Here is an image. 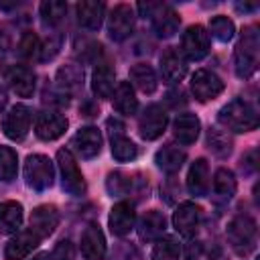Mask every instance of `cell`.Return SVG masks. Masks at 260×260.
<instances>
[{
	"label": "cell",
	"mask_w": 260,
	"mask_h": 260,
	"mask_svg": "<svg viewBox=\"0 0 260 260\" xmlns=\"http://www.w3.org/2000/svg\"><path fill=\"white\" fill-rule=\"evenodd\" d=\"M217 120L223 128H228L232 132H252L258 128V122H260L256 108L250 102L240 100V98L228 102L219 110Z\"/></svg>",
	"instance_id": "6da1fadb"
},
{
	"label": "cell",
	"mask_w": 260,
	"mask_h": 260,
	"mask_svg": "<svg viewBox=\"0 0 260 260\" xmlns=\"http://www.w3.org/2000/svg\"><path fill=\"white\" fill-rule=\"evenodd\" d=\"M258 55H260V35L258 28L250 24L242 30V37L236 45V53H234L236 75L242 79L252 77V73L258 67Z\"/></svg>",
	"instance_id": "7a4b0ae2"
},
{
	"label": "cell",
	"mask_w": 260,
	"mask_h": 260,
	"mask_svg": "<svg viewBox=\"0 0 260 260\" xmlns=\"http://www.w3.org/2000/svg\"><path fill=\"white\" fill-rule=\"evenodd\" d=\"M256 236H258V228L256 221L250 215H236L230 223H228V240L230 246L240 254L246 256L254 250L256 246Z\"/></svg>",
	"instance_id": "3957f363"
},
{
	"label": "cell",
	"mask_w": 260,
	"mask_h": 260,
	"mask_svg": "<svg viewBox=\"0 0 260 260\" xmlns=\"http://www.w3.org/2000/svg\"><path fill=\"white\" fill-rule=\"evenodd\" d=\"M24 179L26 185L35 191H45L53 185L55 169L49 156L45 154H28L24 160Z\"/></svg>",
	"instance_id": "277c9868"
},
{
	"label": "cell",
	"mask_w": 260,
	"mask_h": 260,
	"mask_svg": "<svg viewBox=\"0 0 260 260\" xmlns=\"http://www.w3.org/2000/svg\"><path fill=\"white\" fill-rule=\"evenodd\" d=\"M57 165L63 179V189L71 195H83L85 193V179L77 167V160L69 148L57 150Z\"/></svg>",
	"instance_id": "5b68a950"
},
{
	"label": "cell",
	"mask_w": 260,
	"mask_h": 260,
	"mask_svg": "<svg viewBox=\"0 0 260 260\" xmlns=\"http://www.w3.org/2000/svg\"><path fill=\"white\" fill-rule=\"evenodd\" d=\"M167 124H169V116L165 108L158 104H150L144 108V112L138 118V132L144 140H156L167 130Z\"/></svg>",
	"instance_id": "8992f818"
},
{
	"label": "cell",
	"mask_w": 260,
	"mask_h": 260,
	"mask_svg": "<svg viewBox=\"0 0 260 260\" xmlns=\"http://www.w3.org/2000/svg\"><path fill=\"white\" fill-rule=\"evenodd\" d=\"M209 53V32L201 24L189 26L181 37V55L191 61H201Z\"/></svg>",
	"instance_id": "52a82bcc"
},
{
	"label": "cell",
	"mask_w": 260,
	"mask_h": 260,
	"mask_svg": "<svg viewBox=\"0 0 260 260\" xmlns=\"http://www.w3.org/2000/svg\"><path fill=\"white\" fill-rule=\"evenodd\" d=\"M136 12L130 4H116L108 16V35L114 41H124L134 28Z\"/></svg>",
	"instance_id": "ba28073f"
},
{
	"label": "cell",
	"mask_w": 260,
	"mask_h": 260,
	"mask_svg": "<svg viewBox=\"0 0 260 260\" xmlns=\"http://www.w3.org/2000/svg\"><path fill=\"white\" fill-rule=\"evenodd\" d=\"M223 87L225 85H223L221 77H217L213 71H207V69H199L191 77V91H193L195 100H199V102L215 100L223 91Z\"/></svg>",
	"instance_id": "9c48e42d"
},
{
	"label": "cell",
	"mask_w": 260,
	"mask_h": 260,
	"mask_svg": "<svg viewBox=\"0 0 260 260\" xmlns=\"http://www.w3.org/2000/svg\"><path fill=\"white\" fill-rule=\"evenodd\" d=\"M30 128V110L22 104L12 106L2 118V130L10 140H22Z\"/></svg>",
	"instance_id": "30bf717a"
},
{
	"label": "cell",
	"mask_w": 260,
	"mask_h": 260,
	"mask_svg": "<svg viewBox=\"0 0 260 260\" xmlns=\"http://www.w3.org/2000/svg\"><path fill=\"white\" fill-rule=\"evenodd\" d=\"M67 118L61 114V112H55V110H45L37 116V122H35V134L41 138V140H57L59 136L65 134L67 130Z\"/></svg>",
	"instance_id": "8fae6325"
},
{
	"label": "cell",
	"mask_w": 260,
	"mask_h": 260,
	"mask_svg": "<svg viewBox=\"0 0 260 260\" xmlns=\"http://www.w3.org/2000/svg\"><path fill=\"white\" fill-rule=\"evenodd\" d=\"M201 207L191 203V201H185L181 203L175 213H173V225L175 230L183 236V238H193L201 225Z\"/></svg>",
	"instance_id": "7c38bea8"
},
{
	"label": "cell",
	"mask_w": 260,
	"mask_h": 260,
	"mask_svg": "<svg viewBox=\"0 0 260 260\" xmlns=\"http://www.w3.org/2000/svg\"><path fill=\"white\" fill-rule=\"evenodd\" d=\"M6 81L10 85V89L20 95V98H30L35 93V87H37V77H35V71L26 65H12L6 69Z\"/></svg>",
	"instance_id": "4fadbf2b"
},
{
	"label": "cell",
	"mask_w": 260,
	"mask_h": 260,
	"mask_svg": "<svg viewBox=\"0 0 260 260\" xmlns=\"http://www.w3.org/2000/svg\"><path fill=\"white\" fill-rule=\"evenodd\" d=\"M71 146L81 158H93L102 150V134L95 126H83L75 132Z\"/></svg>",
	"instance_id": "5bb4252c"
},
{
	"label": "cell",
	"mask_w": 260,
	"mask_h": 260,
	"mask_svg": "<svg viewBox=\"0 0 260 260\" xmlns=\"http://www.w3.org/2000/svg\"><path fill=\"white\" fill-rule=\"evenodd\" d=\"M81 256L83 260H102L106 254V238L98 223H87L81 234Z\"/></svg>",
	"instance_id": "9a60e30c"
},
{
	"label": "cell",
	"mask_w": 260,
	"mask_h": 260,
	"mask_svg": "<svg viewBox=\"0 0 260 260\" xmlns=\"http://www.w3.org/2000/svg\"><path fill=\"white\" fill-rule=\"evenodd\" d=\"M148 16H150V20H152L154 32H156L158 37H165V39H167V37H173V35L177 32L179 24H181L179 14H177L171 6H167V4H154Z\"/></svg>",
	"instance_id": "2e32d148"
},
{
	"label": "cell",
	"mask_w": 260,
	"mask_h": 260,
	"mask_svg": "<svg viewBox=\"0 0 260 260\" xmlns=\"http://www.w3.org/2000/svg\"><path fill=\"white\" fill-rule=\"evenodd\" d=\"M108 223H110V230L114 236H126L132 232L134 223H136V211H134V205L130 201H118L112 211H110V217H108Z\"/></svg>",
	"instance_id": "e0dca14e"
},
{
	"label": "cell",
	"mask_w": 260,
	"mask_h": 260,
	"mask_svg": "<svg viewBox=\"0 0 260 260\" xmlns=\"http://www.w3.org/2000/svg\"><path fill=\"white\" fill-rule=\"evenodd\" d=\"M59 225V211L55 205H39L30 213V232L39 238H47Z\"/></svg>",
	"instance_id": "ac0fdd59"
},
{
	"label": "cell",
	"mask_w": 260,
	"mask_h": 260,
	"mask_svg": "<svg viewBox=\"0 0 260 260\" xmlns=\"http://www.w3.org/2000/svg\"><path fill=\"white\" fill-rule=\"evenodd\" d=\"M160 73L167 83H179L187 75V61L181 55V51L177 49L165 51V55L160 57Z\"/></svg>",
	"instance_id": "d6986e66"
},
{
	"label": "cell",
	"mask_w": 260,
	"mask_h": 260,
	"mask_svg": "<svg viewBox=\"0 0 260 260\" xmlns=\"http://www.w3.org/2000/svg\"><path fill=\"white\" fill-rule=\"evenodd\" d=\"M39 242H41V238H39L37 234H32L30 230L18 232V234L6 244L4 256H6V260H22V258H26V256L39 246Z\"/></svg>",
	"instance_id": "ffe728a7"
},
{
	"label": "cell",
	"mask_w": 260,
	"mask_h": 260,
	"mask_svg": "<svg viewBox=\"0 0 260 260\" xmlns=\"http://www.w3.org/2000/svg\"><path fill=\"white\" fill-rule=\"evenodd\" d=\"M75 12H77V20L81 26L89 30H98L106 14V4L98 0H83V2H77Z\"/></svg>",
	"instance_id": "44dd1931"
},
{
	"label": "cell",
	"mask_w": 260,
	"mask_h": 260,
	"mask_svg": "<svg viewBox=\"0 0 260 260\" xmlns=\"http://www.w3.org/2000/svg\"><path fill=\"white\" fill-rule=\"evenodd\" d=\"M199 130H201L199 118L195 114H189V112L179 114L173 122V134L181 144H193L199 136Z\"/></svg>",
	"instance_id": "7402d4cb"
},
{
	"label": "cell",
	"mask_w": 260,
	"mask_h": 260,
	"mask_svg": "<svg viewBox=\"0 0 260 260\" xmlns=\"http://www.w3.org/2000/svg\"><path fill=\"white\" fill-rule=\"evenodd\" d=\"M187 189L195 197H203L209 189V167L205 158H197L187 173Z\"/></svg>",
	"instance_id": "603a6c76"
},
{
	"label": "cell",
	"mask_w": 260,
	"mask_h": 260,
	"mask_svg": "<svg viewBox=\"0 0 260 260\" xmlns=\"http://www.w3.org/2000/svg\"><path fill=\"white\" fill-rule=\"evenodd\" d=\"M165 230H167V219H165V215H162L160 211H156V209L146 211V213L142 215L140 223H138V236H140L142 240H146V242H154V240L162 238Z\"/></svg>",
	"instance_id": "cb8c5ba5"
},
{
	"label": "cell",
	"mask_w": 260,
	"mask_h": 260,
	"mask_svg": "<svg viewBox=\"0 0 260 260\" xmlns=\"http://www.w3.org/2000/svg\"><path fill=\"white\" fill-rule=\"evenodd\" d=\"M116 85V73L108 63H100L91 73V89L98 98H112Z\"/></svg>",
	"instance_id": "d4e9b609"
},
{
	"label": "cell",
	"mask_w": 260,
	"mask_h": 260,
	"mask_svg": "<svg viewBox=\"0 0 260 260\" xmlns=\"http://www.w3.org/2000/svg\"><path fill=\"white\" fill-rule=\"evenodd\" d=\"M114 108L122 116H132L138 110V98L134 93V87L130 81H120L114 87Z\"/></svg>",
	"instance_id": "484cf974"
},
{
	"label": "cell",
	"mask_w": 260,
	"mask_h": 260,
	"mask_svg": "<svg viewBox=\"0 0 260 260\" xmlns=\"http://www.w3.org/2000/svg\"><path fill=\"white\" fill-rule=\"evenodd\" d=\"M22 225V205L18 201L0 203V234H16Z\"/></svg>",
	"instance_id": "4316f807"
},
{
	"label": "cell",
	"mask_w": 260,
	"mask_h": 260,
	"mask_svg": "<svg viewBox=\"0 0 260 260\" xmlns=\"http://www.w3.org/2000/svg\"><path fill=\"white\" fill-rule=\"evenodd\" d=\"M185 158H187V154H185L183 148H179V146H175V144H167V146H162V148L156 152L154 162H156L158 169H162L165 173H177V171L183 167Z\"/></svg>",
	"instance_id": "83f0119b"
},
{
	"label": "cell",
	"mask_w": 260,
	"mask_h": 260,
	"mask_svg": "<svg viewBox=\"0 0 260 260\" xmlns=\"http://www.w3.org/2000/svg\"><path fill=\"white\" fill-rule=\"evenodd\" d=\"M130 81L142 91V93H152L158 85L156 73L148 63H136L130 69Z\"/></svg>",
	"instance_id": "f1b7e54d"
},
{
	"label": "cell",
	"mask_w": 260,
	"mask_h": 260,
	"mask_svg": "<svg viewBox=\"0 0 260 260\" xmlns=\"http://www.w3.org/2000/svg\"><path fill=\"white\" fill-rule=\"evenodd\" d=\"M57 83L63 91H75L83 83V69L77 63H67L57 71Z\"/></svg>",
	"instance_id": "f546056e"
},
{
	"label": "cell",
	"mask_w": 260,
	"mask_h": 260,
	"mask_svg": "<svg viewBox=\"0 0 260 260\" xmlns=\"http://www.w3.org/2000/svg\"><path fill=\"white\" fill-rule=\"evenodd\" d=\"M232 146H234V142H232V138L228 136V132L219 130L217 126H211V128L207 130V148H209L215 156L225 158V156L232 152Z\"/></svg>",
	"instance_id": "4dcf8cb0"
},
{
	"label": "cell",
	"mask_w": 260,
	"mask_h": 260,
	"mask_svg": "<svg viewBox=\"0 0 260 260\" xmlns=\"http://www.w3.org/2000/svg\"><path fill=\"white\" fill-rule=\"evenodd\" d=\"M112 138V156L120 162H128L134 160L138 156V146L124 134H114Z\"/></svg>",
	"instance_id": "1f68e13d"
},
{
	"label": "cell",
	"mask_w": 260,
	"mask_h": 260,
	"mask_svg": "<svg viewBox=\"0 0 260 260\" xmlns=\"http://www.w3.org/2000/svg\"><path fill=\"white\" fill-rule=\"evenodd\" d=\"M213 191L219 199H232L236 193V177L228 169H217L213 175Z\"/></svg>",
	"instance_id": "d6a6232c"
},
{
	"label": "cell",
	"mask_w": 260,
	"mask_h": 260,
	"mask_svg": "<svg viewBox=\"0 0 260 260\" xmlns=\"http://www.w3.org/2000/svg\"><path fill=\"white\" fill-rule=\"evenodd\" d=\"M152 260H181V246L175 238H158L152 246Z\"/></svg>",
	"instance_id": "836d02e7"
},
{
	"label": "cell",
	"mask_w": 260,
	"mask_h": 260,
	"mask_svg": "<svg viewBox=\"0 0 260 260\" xmlns=\"http://www.w3.org/2000/svg\"><path fill=\"white\" fill-rule=\"evenodd\" d=\"M18 173V156L10 146H0V181L10 183Z\"/></svg>",
	"instance_id": "e575fe53"
},
{
	"label": "cell",
	"mask_w": 260,
	"mask_h": 260,
	"mask_svg": "<svg viewBox=\"0 0 260 260\" xmlns=\"http://www.w3.org/2000/svg\"><path fill=\"white\" fill-rule=\"evenodd\" d=\"M67 12V4L61 0H47L41 4V20L47 26H57Z\"/></svg>",
	"instance_id": "d590c367"
},
{
	"label": "cell",
	"mask_w": 260,
	"mask_h": 260,
	"mask_svg": "<svg viewBox=\"0 0 260 260\" xmlns=\"http://www.w3.org/2000/svg\"><path fill=\"white\" fill-rule=\"evenodd\" d=\"M106 187H108V193L112 197H122L132 189V177L124 171H114L108 175Z\"/></svg>",
	"instance_id": "8d00e7d4"
},
{
	"label": "cell",
	"mask_w": 260,
	"mask_h": 260,
	"mask_svg": "<svg viewBox=\"0 0 260 260\" xmlns=\"http://www.w3.org/2000/svg\"><path fill=\"white\" fill-rule=\"evenodd\" d=\"M209 30H211V35H213L217 41L228 43V41L234 37L236 26H234V22H232L228 16L217 14V16H213V18L209 20Z\"/></svg>",
	"instance_id": "74e56055"
},
{
	"label": "cell",
	"mask_w": 260,
	"mask_h": 260,
	"mask_svg": "<svg viewBox=\"0 0 260 260\" xmlns=\"http://www.w3.org/2000/svg\"><path fill=\"white\" fill-rule=\"evenodd\" d=\"M18 53H20L24 59H35V57L41 55V41H39V37H37L32 30H26V32L20 37Z\"/></svg>",
	"instance_id": "f35d334b"
},
{
	"label": "cell",
	"mask_w": 260,
	"mask_h": 260,
	"mask_svg": "<svg viewBox=\"0 0 260 260\" xmlns=\"http://www.w3.org/2000/svg\"><path fill=\"white\" fill-rule=\"evenodd\" d=\"M51 260H75V246L69 242V240H61L53 254H51Z\"/></svg>",
	"instance_id": "ab89813d"
},
{
	"label": "cell",
	"mask_w": 260,
	"mask_h": 260,
	"mask_svg": "<svg viewBox=\"0 0 260 260\" xmlns=\"http://www.w3.org/2000/svg\"><path fill=\"white\" fill-rule=\"evenodd\" d=\"M59 49H61V39L59 37H51L47 43H45V47H41V59L43 61H49V59H53L57 53H59Z\"/></svg>",
	"instance_id": "60d3db41"
},
{
	"label": "cell",
	"mask_w": 260,
	"mask_h": 260,
	"mask_svg": "<svg viewBox=\"0 0 260 260\" xmlns=\"http://www.w3.org/2000/svg\"><path fill=\"white\" fill-rule=\"evenodd\" d=\"M242 162H244V165H246V167H248L250 171H256V167H258V165H256V150L248 152V156H246V158H244Z\"/></svg>",
	"instance_id": "b9f144b4"
},
{
	"label": "cell",
	"mask_w": 260,
	"mask_h": 260,
	"mask_svg": "<svg viewBox=\"0 0 260 260\" xmlns=\"http://www.w3.org/2000/svg\"><path fill=\"white\" fill-rule=\"evenodd\" d=\"M6 102H8V98H6V91H4V87L0 85V114L4 112V108H6Z\"/></svg>",
	"instance_id": "7bdbcfd3"
},
{
	"label": "cell",
	"mask_w": 260,
	"mask_h": 260,
	"mask_svg": "<svg viewBox=\"0 0 260 260\" xmlns=\"http://www.w3.org/2000/svg\"><path fill=\"white\" fill-rule=\"evenodd\" d=\"M236 8H238V10H244V12H246V10H256V8H258V4H256V2H254V4H238Z\"/></svg>",
	"instance_id": "ee69618b"
},
{
	"label": "cell",
	"mask_w": 260,
	"mask_h": 260,
	"mask_svg": "<svg viewBox=\"0 0 260 260\" xmlns=\"http://www.w3.org/2000/svg\"><path fill=\"white\" fill-rule=\"evenodd\" d=\"M30 260H51V256H49V254H45V252H41V254H37V256H32Z\"/></svg>",
	"instance_id": "f6af8a7d"
}]
</instances>
